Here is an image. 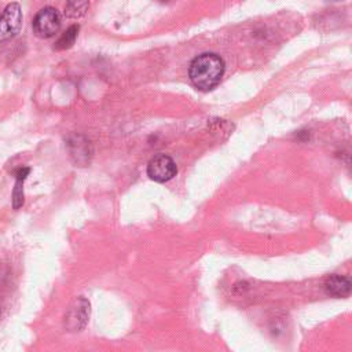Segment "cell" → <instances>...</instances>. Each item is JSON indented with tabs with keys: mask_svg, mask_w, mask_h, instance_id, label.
Segmentation results:
<instances>
[{
	"mask_svg": "<svg viewBox=\"0 0 352 352\" xmlns=\"http://www.w3.org/2000/svg\"><path fill=\"white\" fill-rule=\"evenodd\" d=\"M89 318V302L85 298H78L70 307L65 316V327L69 331H80L85 327Z\"/></svg>",
	"mask_w": 352,
	"mask_h": 352,
	"instance_id": "5b68a950",
	"label": "cell"
},
{
	"mask_svg": "<svg viewBox=\"0 0 352 352\" xmlns=\"http://www.w3.org/2000/svg\"><path fill=\"white\" fill-rule=\"evenodd\" d=\"M88 6L89 4L87 1H70L65 7V15L70 16V18L82 16L85 14Z\"/></svg>",
	"mask_w": 352,
	"mask_h": 352,
	"instance_id": "ba28073f",
	"label": "cell"
},
{
	"mask_svg": "<svg viewBox=\"0 0 352 352\" xmlns=\"http://www.w3.org/2000/svg\"><path fill=\"white\" fill-rule=\"evenodd\" d=\"M177 172L175 161L165 154H158L153 157L147 164V175L151 180L158 183H165L170 180Z\"/></svg>",
	"mask_w": 352,
	"mask_h": 352,
	"instance_id": "277c9868",
	"label": "cell"
},
{
	"mask_svg": "<svg viewBox=\"0 0 352 352\" xmlns=\"http://www.w3.org/2000/svg\"><path fill=\"white\" fill-rule=\"evenodd\" d=\"M29 172H30V169L28 168V166H23V168H18L16 170H15V177H16V180H25L26 179V176L29 175Z\"/></svg>",
	"mask_w": 352,
	"mask_h": 352,
	"instance_id": "30bf717a",
	"label": "cell"
},
{
	"mask_svg": "<svg viewBox=\"0 0 352 352\" xmlns=\"http://www.w3.org/2000/svg\"><path fill=\"white\" fill-rule=\"evenodd\" d=\"M33 32L37 37H52L60 28V14L54 7L41 8L33 18Z\"/></svg>",
	"mask_w": 352,
	"mask_h": 352,
	"instance_id": "7a4b0ae2",
	"label": "cell"
},
{
	"mask_svg": "<svg viewBox=\"0 0 352 352\" xmlns=\"http://www.w3.org/2000/svg\"><path fill=\"white\" fill-rule=\"evenodd\" d=\"M224 69V60L217 54L204 52L191 60L188 77L195 88L210 91L220 82Z\"/></svg>",
	"mask_w": 352,
	"mask_h": 352,
	"instance_id": "6da1fadb",
	"label": "cell"
},
{
	"mask_svg": "<svg viewBox=\"0 0 352 352\" xmlns=\"http://www.w3.org/2000/svg\"><path fill=\"white\" fill-rule=\"evenodd\" d=\"M22 180H16L14 191H12V206L14 209H19L23 205V187Z\"/></svg>",
	"mask_w": 352,
	"mask_h": 352,
	"instance_id": "9c48e42d",
	"label": "cell"
},
{
	"mask_svg": "<svg viewBox=\"0 0 352 352\" xmlns=\"http://www.w3.org/2000/svg\"><path fill=\"white\" fill-rule=\"evenodd\" d=\"M78 25H72L70 28L66 29V32L59 37V40L56 41L55 44V48L56 50H66V48H70L76 38H77V34H78Z\"/></svg>",
	"mask_w": 352,
	"mask_h": 352,
	"instance_id": "52a82bcc",
	"label": "cell"
},
{
	"mask_svg": "<svg viewBox=\"0 0 352 352\" xmlns=\"http://www.w3.org/2000/svg\"><path fill=\"white\" fill-rule=\"evenodd\" d=\"M351 280L341 275H330L323 282L324 292L333 297H348L351 294Z\"/></svg>",
	"mask_w": 352,
	"mask_h": 352,
	"instance_id": "8992f818",
	"label": "cell"
},
{
	"mask_svg": "<svg viewBox=\"0 0 352 352\" xmlns=\"http://www.w3.org/2000/svg\"><path fill=\"white\" fill-rule=\"evenodd\" d=\"M22 26V11L18 3L8 4L0 14V41L14 37Z\"/></svg>",
	"mask_w": 352,
	"mask_h": 352,
	"instance_id": "3957f363",
	"label": "cell"
}]
</instances>
